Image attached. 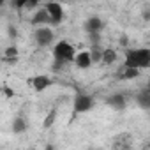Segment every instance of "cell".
Wrapping results in <instances>:
<instances>
[{
  "mask_svg": "<svg viewBox=\"0 0 150 150\" xmlns=\"http://www.w3.org/2000/svg\"><path fill=\"white\" fill-rule=\"evenodd\" d=\"M124 67L148 69L150 67V48H134L125 51Z\"/></svg>",
  "mask_w": 150,
  "mask_h": 150,
  "instance_id": "6da1fadb",
  "label": "cell"
},
{
  "mask_svg": "<svg viewBox=\"0 0 150 150\" xmlns=\"http://www.w3.org/2000/svg\"><path fill=\"white\" fill-rule=\"evenodd\" d=\"M53 57L55 60H60L64 64L67 62H74V57H76V50H74V46L67 41H58L53 48Z\"/></svg>",
  "mask_w": 150,
  "mask_h": 150,
  "instance_id": "7a4b0ae2",
  "label": "cell"
},
{
  "mask_svg": "<svg viewBox=\"0 0 150 150\" xmlns=\"http://www.w3.org/2000/svg\"><path fill=\"white\" fill-rule=\"evenodd\" d=\"M96 101L92 96L88 94H76L74 96V101H72V118L78 117L81 113H88L92 108H94Z\"/></svg>",
  "mask_w": 150,
  "mask_h": 150,
  "instance_id": "3957f363",
  "label": "cell"
},
{
  "mask_svg": "<svg viewBox=\"0 0 150 150\" xmlns=\"http://www.w3.org/2000/svg\"><path fill=\"white\" fill-rule=\"evenodd\" d=\"M34 39H35L37 46L46 48V46H50V44L55 41V34H53V30H51L50 27L42 25V27H37V28H35V32H34Z\"/></svg>",
  "mask_w": 150,
  "mask_h": 150,
  "instance_id": "277c9868",
  "label": "cell"
},
{
  "mask_svg": "<svg viewBox=\"0 0 150 150\" xmlns=\"http://www.w3.org/2000/svg\"><path fill=\"white\" fill-rule=\"evenodd\" d=\"M44 7L50 13L51 25H55V27L60 25L62 20H64V7H62V4H58V2H48V4H44Z\"/></svg>",
  "mask_w": 150,
  "mask_h": 150,
  "instance_id": "5b68a950",
  "label": "cell"
},
{
  "mask_svg": "<svg viewBox=\"0 0 150 150\" xmlns=\"http://www.w3.org/2000/svg\"><path fill=\"white\" fill-rule=\"evenodd\" d=\"M30 85H32V88L35 92H44L53 85V80L50 76H46V74H39V76L30 78Z\"/></svg>",
  "mask_w": 150,
  "mask_h": 150,
  "instance_id": "8992f818",
  "label": "cell"
},
{
  "mask_svg": "<svg viewBox=\"0 0 150 150\" xmlns=\"http://www.w3.org/2000/svg\"><path fill=\"white\" fill-rule=\"evenodd\" d=\"M104 103H106L110 108H113L115 111H122V110H125V106H127V97H125L124 94H111V96L106 97Z\"/></svg>",
  "mask_w": 150,
  "mask_h": 150,
  "instance_id": "52a82bcc",
  "label": "cell"
},
{
  "mask_svg": "<svg viewBox=\"0 0 150 150\" xmlns=\"http://www.w3.org/2000/svg\"><path fill=\"white\" fill-rule=\"evenodd\" d=\"M83 28L87 34H96V32H103L104 28V21L99 18V16H90L85 23H83Z\"/></svg>",
  "mask_w": 150,
  "mask_h": 150,
  "instance_id": "ba28073f",
  "label": "cell"
},
{
  "mask_svg": "<svg viewBox=\"0 0 150 150\" xmlns=\"http://www.w3.org/2000/svg\"><path fill=\"white\" fill-rule=\"evenodd\" d=\"M74 64H76L78 69H88V67H92L94 60H92L90 50H88V51H80V53H76V57H74Z\"/></svg>",
  "mask_w": 150,
  "mask_h": 150,
  "instance_id": "9c48e42d",
  "label": "cell"
},
{
  "mask_svg": "<svg viewBox=\"0 0 150 150\" xmlns=\"http://www.w3.org/2000/svg\"><path fill=\"white\" fill-rule=\"evenodd\" d=\"M46 23H51L50 13L46 11V7L37 9V13L32 16V25H34V27H42V25H46Z\"/></svg>",
  "mask_w": 150,
  "mask_h": 150,
  "instance_id": "30bf717a",
  "label": "cell"
},
{
  "mask_svg": "<svg viewBox=\"0 0 150 150\" xmlns=\"http://www.w3.org/2000/svg\"><path fill=\"white\" fill-rule=\"evenodd\" d=\"M136 103L141 110H150V90L145 88L139 94H136Z\"/></svg>",
  "mask_w": 150,
  "mask_h": 150,
  "instance_id": "8fae6325",
  "label": "cell"
},
{
  "mask_svg": "<svg viewBox=\"0 0 150 150\" xmlns=\"http://www.w3.org/2000/svg\"><path fill=\"white\" fill-rule=\"evenodd\" d=\"M11 129H13L14 134H21V132H25V131L28 129V122H27V118H23V117H16V118L13 120Z\"/></svg>",
  "mask_w": 150,
  "mask_h": 150,
  "instance_id": "7c38bea8",
  "label": "cell"
},
{
  "mask_svg": "<svg viewBox=\"0 0 150 150\" xmlns=\"http://www.w3.org/2000/svg\"><path fill=\"white\" fill-rule=\"evenodd\" d=\"M57 117H58V110H57V108H51L50 113H48V115L44 117V120H42V129H51L53 124L57 122Z\"/></svg>",
  "mask_w": 150,
  "mask_h": 150,
  "instance_id": "4fadbf2b",
  "label": "cell"
},
{
  "mask_svg": "<svg viewBox=\"0 0 150 150\" xmlns=\"http://www.w3.org/2000/svg\"><path fill=\"white\" fill-rule=\"evenodd\" d=\"M115 60H117V51H115L113 48H106L104 53H103V60H101V64H104V65H111Z\"/></svg>",
  "mask_w": 150,
  "mask_h": 150,
  "instance_id": "5bb4252c",
  "label": "cell"
},
{
  "mask_svg": "<svg viewBox=\"0 0 150 150\" xmlns=\"http://www.w3.org/2000/svg\"><path fill=\"white\" fill-rule=\"evenodd\" d=\"M139 71H141V69H136V67H124V72L120 74V78H122V80L138 78V76H139Z\"/></svg>",
  "mask_w": 150,
  "mask_h": 150,
  "instance_id": "9a60e30c",
  "label": "cell"
},
{
  "mask_svg": "<svg viewBox=\"0 0 150 150\" xmlns=\"http://www.w3.org/2000/svg\"><path fill=\"white\" fill-rule=\"evenodd\" d=\"M103 53H104V50L101 48V44H92V48H90V55H92L94 64H97V62L103 60Z\"/></svg>",
  "mask_w": 150,
  "mask_h": 150,
  "instance_id": "2e32d148",
  "label": "cell"
},
{
  "mask_svg": "<svg viewBox=\"0 0 150 150\" xmlns=\"http://www.w3.org/2000/svg\"><path fill=\"white\" fill-rule=\"evenodd\" d=\"M4 57H7V58L18 57V48H16V46H7V48H6V53H4Z\"/></svg>",
  "mask_w": 150,
  "mask_h": 150,
  "instance_id": "e0dca14e",
  "label": "cell"
},
{
  "mask_svg": "<svg viewBox=\"0 0 150 150\" xmlns=\"http://www.w3.org/2000/svg\"><path fill=\"white\" fill-rule=\"evenodd\" d=\"M13 4L16 6V9H18V11H23V9L28 6V0H13Z\"/></svg>",
  "mask_w": 150,
  "mask_h": 150,
  "instance_id": "ac0fdd59",
  "label": "cell"
},
{
  "mask_svg": "<svg viewBox=\"0 0 150 150\" xmlns=\"http://www.w3.org/2000/svg\"><path fill=\"white\" fill-rule=\"evenodd\" d=\"M141 18H143L145 21H150V7H145V9H143V13H141Z\"/></svg>",
  "mask_w": 150,
  "mask_h": 150,
  "instance_id": "d6986e66",
  "label": "cell"
},
{
  "mask_svg": "<svg viewBox=\"0 0 150 150\" xmlns=\"http://www.w3.org/2000/svg\"><path fill=\"white\" fill-rule=\"evenodd\" d=\"M4 94H6V97H14V90L9 88L7 85H4Z\"/></svg>",
  "mask_w": 150,
  "mask_h": 150,
  "instance_id": "ffe728a7",
  "label": "cell"
},
{
  "mask_svg": "<svg viewBox=\"0 0 150 150\" xmlns=\"http://www.w3.org/2000/svg\"><path fill=\"white\" fill-rule=\"evenodd\" d=\"M39 2H41V0H28V9H34V7H37L39 6Z\"/></svg>",
  "mask_w": 150,
  "mask_h": 150,
  "instance_id": "44dd1931",
  "label": "cell"
},
{
  "mask_svg": "<svg viewBox=\"0 0 150 150\" xmlns=\"http://www.w3.org/2000/svg\"><path fill=\"white\" fill-rule=\"evenodd\" d=\"M120 44H122V46H127V44H129V39H127V35H122V37H120Z\"/></svg>",
  "mask_w": 150,
  "mask_h": 150,
  "instance_id": "7402d4cb",
  "label": "cell"
},
{
  "mask_svg": "<svg viewBox=\"0 0 150 150\" xmlns=\"http://www.w3.org/2000/svg\"><path fill=\"white\" fill-rule=\"evenodd\" d=\"M16 34H18V30H16L14 27H9V35H11V37H16Z\"/></svg>",
  "mask_w": 150,
  "mask_h": 150,
  "instance_id": "603a6c76",
  "label": "cell"
},
{
  "mask_svg": "<svg viewBox=\"0 0 150 150\" xmlns=\"http://www.w3.org/2000/svg\"><path fill=\"white\" fill-rule=\"evenodd\" d=\"M146 88H148V90H150V81H148V87H146Z\"/></svg>",
  "mask_w": 150,
  "mask_h": 150,
  "instance_id": "cb8c5ba5",
  "label": "cell"
}]
</instances>
